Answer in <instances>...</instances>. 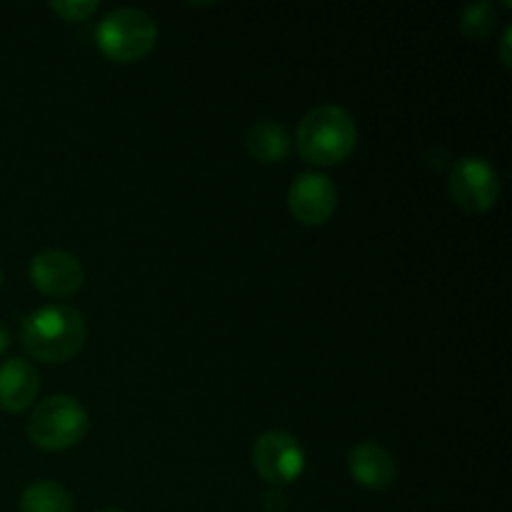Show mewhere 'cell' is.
<instances>
[{
	"instance_id": "cell-10",
	"label": "cell",
	"mask_w": 512,
	"mask_h": 512,
	"mask_svg": "<svg viewBox=\"0 0 512 512\" xmlns=\"http://www.w3.org/2000/svg\"><path fill=\"white\" fill-rule=\"evenodd\" d=\"M38 370L23 358L5 360L0 365V408L8 413H23L38 398Z\"/></svg>"
},
{
	"instance_id": "cell-3",
	"label": "cell",
	"mask_w": 512,
	"mask_h": 512,
	"mask_svg": "<svg viewBox=\"0 0 512 512\" xmlns=\"http://www.w3.org/2000/svg\"><path fill=\"white\" fill-rule=\"evenodd\" d=\"M95 43L105 58L115 63H133L155 48L158 23L140 8L110 10L95 28Z\"/></svg>"
},
{
	"instance_id": "cell-5",
	"label": "cell",
	"mask_w": 512,
	"mask_h": 512,
	"mask_svg": "<svg viewBox=\"0 0 512 512\" xmlns=\"http://www.w3.org/2000/svg\"><path fill=\"white\" fill-rule=\"evenodd\" d=\"M448 190L465 213H485L500 198V175L480 155H465L450 170Z\"/></svg>"
},
{
	"instance_id": "cell-14",
	"label": "cell",
	"mask_w": 512,
	"mask_h": 512,
	"mask_svg": "<svg viewBox=\"0 0 512 512\" xmlns=\"http://www.w3.org/2000/svg\"><path fill=\"white\" fill-rule=\"evenodd\" d=\"M48 8L53 13H58L63 20L78 23V20H85L88 15H93L98 10V3L95 0H53Z\"/></svg>"
},
{
	"instance_id": "cell-6",
	"label": "cell",
	"mask_w": 512,
	"mask_h": 512,
	"mask_svg": "<svg viewBox=\"0 0 512 512\" xmlns=\"http://www.w3.org/2000/svg\"><path fill=\"white\" fill-rule=\"evenodd\" d=\"M253 468L273 488L295 483L305 468L303 445L285 430H268L253 445Z\"/></svg>"
},
{
	"instance_id": "cell-9",
	"label": "cell",
	"mask_w": 512,
	"mask_h": 512,
	"mask_svg": "<svg viewBox=\"0 0 512 512\" xmlns=\"http://www.w3.org/2000/svg\"><path fill=\"white\" fill-rule=\"evenodd\" d=\"M348 470L360 488L368 490H388L398 478V465L393 453L385 445L358 443L348 455Z\"/></svg>"
},
{
	"instance_id": "cell-8",
	"label": "cell",
	"mask_w": 512,
	"mask_h": 512,
	"mask_svg": "<svg viewBox=\"0 0 512 512\" xmlns=\"http://www.w3.org/2000/svg\"><path fill=\"white\" fill-rule=\"evenodd\" d=\"M338 208V188L323 173H303L290 183L288 210L298 223L323 225Z\"/></svg>"
},
{
	"instance_id": "cell-12",
	"label": "cell",
	"mask_w": 512,
	"mask_h": 512,
	"mask_svg": "<svg viewBox=\"0 0 512 512\" xmlns=\"http://www.w3.org/2000/svg\"><path fill=\"white\" fill-rule=\"evenodd\" d=\"M73 498L63 485L53 480H38L20 495V512H73Z\"/></svg>"
},
{
	"instance_id": "cell-15",
	"label": "cell",
	"mask_w": 512,
	"mask_h": 512,
	"mask_svg": "<svg viewBox=\"0 0 512 512\" xmlns=\"http://www.w3.org/2000/svg\"><path fill=\"white\" fill-rule=\"evenodd\" d=\"M510 35H512V28H510V25H508V28H505V33H503V53H500V58H503V63L508 65V68H510V55H508Z\"/></svg>"
},
{
	"instance_id": "cell-1",
	"label": "cell",
	"mask_w": 512,
	"mask_h": 512,
	"mask_svg": "<svg viewBox=\"0 0 512 512\" xmlns=\"http://www.w3.org/2000/svg\"><path fill=\"white\" fill-rule=\"evenodd\" d=\"M88 323L73 305H45L30 313L20 325L25 353L40 363H65L83 350Z\"/></svg>"
},
{
	"instance_id": "cell-4",
	"label": "cell",
	"mask_w": 512,
	"mask_h": 512,
	"mask_svg": "<svg viewBox=\"0 0 512 512\" xmlns=\"http://www.w3.org/2000/svg\"><path fill=\"white\" fill-rule=\"evenodd\" d=\"M88 410L70 395H53L35 405L28 420L30 443L43 450H68L85 438Z\"/></svg>"
},
{
	"instance_id": "cell-17",
	"label": "cell",
	"mask_w": 512,
	"mask_h": 512,
	"mask_svg": "<svg viewBox=\"0 0 512 512\" xmlns=\"http://www.w3.org/2000/svg\"><path fill=\"white\" fill-rule=\"evenodd\" d=\"M0 288H3V270H0Z\"/></svg>"
},
{
	"instance_id": "cell-2",
	"label": "cell",
	"mask_w": 512,
	"mask_h": 512,
	"mask_svg": "<svg viewBox=\"0 0 512 512\" xmlns=\"http://www.w3.org/2000/svg\"><path fill=\"white\" fill-rule=\"evenodd\" d=\"M358 143V125L343 105H318L303 115L295 133L300 158L313 165H338Z\"/></svg>"
},
{
	"instance_id": "cell-11",
	"label": "cell",
	"mask_w": 512,
	"mask_h": 512,
	"mask_svg": "<svg viewBox=\"0 0 512 512\" xmlns=\"http://www.w3.org/2000/svg\"><path fill=\"white\" fill-rule=\"evenodd\" d=\"M245 148L260 163H280L290 153V133L275 120H258L248 130Z\"/></svg>"
},
{
	"instance_id": "cell-18",
	"label": "cell",
	"mask_w": 512,
	"mask_h": 512,
	"mask_svg": "<svg viewBox=\"0 0 512 512\" xmlns=\"http://www.w3.org/2000/svg\"><path fill=\"white\" fill-rule=\"evenodd\" d=\"M103 512H123V510H103Z\"/></svg>"
},
{
	"instance_id": "cell-13",
	"label": "cell",
	"mask_w": 512,
	"mask_h": 512,
	"mask_svg": "<svg viewBox=\"0 0 512 512\" xmlns=\"http://www.w3.org/2000/svg\"><path fill=\"white\" fill-rule=\"evenodd\" d=\"M495 20H498V8L490 0H485V3H475L465 8L463 18H460V30H463L465 38L483 40L495 28Z\"/></svg>"
},
{
	"instance_id": "cell-16",
	"label": "cell",
	"mask_w": 512,
	"mask_h": 512,
	"mask_svg": "<svg viewBox=\"0 0 512 512\" xmlns=\"http://www.w3.org/2000/svg\"><path fill=\"white\" fill-rule=\"evenodd\" d=\"M8 345H10V333L3 328V325H0V355L8 350Z\"/></svg>"
},
{
	"instance_id": "cell-7",
	"label": "cell",
	"mask_w": 512,
	"mask_h": 512,
	"mask_svg": "<svg viewBox=\"0 0 512 512\" xmlns=\"http://www.w3.org/2000/svg\"><path fill=\"white\" fill-rule=\"evenodd\" d=\"M30 283L50 298H70L83 288L85 270L68 250L48 248L30 260Z\"/></svg>"
}]
</instances>
